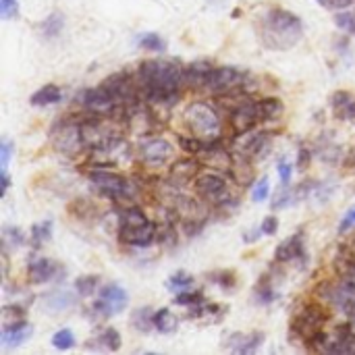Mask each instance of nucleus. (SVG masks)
Returning a JSON list of instances; mask_svg holds the SVG:
<instances>
[{
  "instance_id": "f257e3e1",
  "label": "nucleus",
  "mask_w": 355,
  "mask_h": 355,
  "mask_svg": "<svg viewBox=\"0 0 355 355\" xmlns=\"http://www.w3.org/2000/svg\"><path fill=\"white\" fill-rule=\"evenodd\" d=\"M135 79L152 110H168L179 100V89L185 83V69L168 60H146L139 64Z\"/></svg>"
},
{
  "instance_id": "f03ea898",
  "label": "nucleus",
  "mask_w": 355,
  "mask_h": 355,
  "mask_svg": "<svg viewBox=\"0 0 355 355\" xmlns=\"http://www.w3.org/2000/svg\"><path fill=\"white\" fill-rule=\"evenodd\" d=\"M258 37L268 50H291L304 35V23L297 15L285 8H268L256 25Z\"/></svg>"
},
{
  "instance_id": "7ed1b4c3",
  "label": "nucleus",
  "mask_w": 355,
  "mask_h": 355,
  "mask_svg": "<svg viewBox=\"0 0 355 355\" xmlns=\"http://www.w3.org/2000/svg\"><path fill=\"white\" fill-rule=\"evenodd\" d=\"M119 239L133 248H148L158 239V225L137 206H127L119 214Z\"/></svg>"
},
{
  "instance_id": "20e7f679",
  "label": "nucleus",
  "mask_w": 355,
  "mask_h": 355,
  "mask_svg": "<svg viewBox=\"0 0 355 355\" xmlns=\"http://www.w3.org/2000/svg\"><path fill=\"white\" fill-rule=\"evenodd\" d=\"M89 181L102 196H106V198H110L114 202H131L139 193L137 185L131 179H127L123 175H116L112 171H106L104 166L92 168L89 171Z\"/></svg>"
},
{
  "instance_id": "39448f33",
  "label": "nucleus",
  "mask_w": 355,
  "mask_h": 355,
  "mask_svg": "<svg viewBox=\"0 0 355 355\" xmlns=\"http://www.w3.org/2000/svg\"><path fill=\"white\" fill-rule=\"evenodd\" d=\"M183 121L189 127V131L200 139H218L220 135V127H223L220 116L206 102L189 104L183 112Z\"/></svg>"
},
{
  "instance_id": "423d86ee",
  "label": "nucleus",
  "mask_w": 355,
  "mask_h": 355,
  "mask_svg": "<svg viewBox=\"0 0 355 355\" xmlns=\"http://www.w3.org/2000/svg\"><path fill=\"white\" fill-rule=\"evenodd\" d=\"M196 191L198 196L216 208H231L235 206V198L233 191L229 187V181L223 177L220 171H208V173H200L196 177Z\"/></svg>"
},
{
  "instance_id": "0eeeda50",
  "label": "nucleus",
  "mask_w": 355,
  "mask_h": 355,
  "mask_svg": "<svg viewBox=\"0 0 355 355\" xmlns=\"http://www.w3.org/2000/svg\"><path fill=\"white\" fill-rule=\"evenodd\" d=\"M79 104L83 110H87L94 116H112L119 110L125 112V108L121 106V102L116 100V96L102 83L100 87H87L79 94Z\"/></svg>"
},
{
  "instance_id": "6e6552de",
  "label": "nucleus",
  "mask_w": 355,
  "mask_h": 355,
  "mask_svg": "<svg viewBox=\"0 0 355 355\" xmlns=\"http://www.w3.org/2000/svg\"><path fill=\"white\" fill-rule=\"evenodd\" d=\"M50 139L60 154L71 158L77 156L85 148L81 139V121H73V119L56 121V125L50 131Z\"/></svg>"
},
{
  "instance_id": "1a4fd4ad",
  "label": "nucleus",
  "mask_w": 355,
  "mask_h": 355,
  "mask_svg": "<svg viewBox=\"0 0 355 355\" xmlns=\"http://www.w3.org/2000/svg\"><path fill=\"white\" fill-rule=\"evenodd\" d=\"M324 322H327V312L322 310V306L318 304H308L302 308V312L295 316L293 320V333L306 341V343H312L324 329Z\"/></svg>"
},
{
  "instance_id": "9d476101",
  "label": "nucleus",
  "mask_w": 355,
  "mask_h": 355,
  "mask_svg": "<svg viewBox=\"0 0 355 355\" xmlns=\"http://www.w3.org/2000/svg\"><path fill=\"white\" fill-rule=\"evenodd\" d=\"M248 81V73L233 69V67H214L210 71V77L206 81V92H212L216 96H227V94H237L243 89Z\"/></svg>"
},
{
  "instance_id": "9b49d317",
  "label": "nucleus",
  "mask_w": 355,
  "mask_h": 355,
  "mask_svg": "<svg viewBox=\"0 0 355 355\" xmlns=\"http://www.w3.org/2000/svg\"><path fill=\"white\" fill-rule=\"evenodd\" d=\"M129 304V297H127V291L119 285H106L100 289V297L98 302L94 304V312L102 318H110L114 314H121L125 312Z\"/></svg>"
},
{
  "instance_id": "f8f14e48",
  "label": "nucleus",
  "mask_w": 355,
  "mask_h": 355,
  "mask_svg": "<svg viewBox=\"0 0 355 355\" xmlns=\"http://www.w3.org/2000/svg\"><path fill=\"white\" fill-rule=\"evenodd\" d=\"M175 156V148L162 137H144L139 144V158L146 166H162Z\"/></svg>"
},
{
  "instance_id": "ddd939ff",
  "label": "nucleus",
  "mask_w": 355,
  "mask_h": 355,
  "mask_svg": "<svg viewBox=\"0 0 355 355\" xmlns=\"http://www.w3.org/2000/svg\"><path fill=\"white\" fill-rule=\"evenodd\" d=\"M200 162L212 171H220V173H229L233 168V156L225 150V146L218 139H206L204 148L198 154Z\"/></svg>"
},
{
  "instance_id": "4468645a",
  "label": "nucleus",
  "mask_w": 355,
  "mask_h": 355,
  "mask_svg": "<svg viewBox=\"0 0 355 355\" xmlns=\"http://www.w3.org/2000/svg\"><path fill=\"white\" fill-rule=\"evenodd\" d=\"M256 123H260V112H258V102L252 100H239L233 110H231V127L235 135H245L250 133Z\"/></svg>"
},
{
  "instance_id": "2eb2a0df",
  "label": "nucleus",
  "mask_w": 355,
  "mask_h": 355,
  "mask_svg": "<svg viewBox=\"0 0 355 355\" xmlns=\"http://www.w3.org/2000/svg\"><path fill=\"white\" fill-rule=\"evenodd\" d=\"M60 268L48 260V258H42V256H31L29 262H27V272H29V281L35 283V285H42V283H48L52 279H56V272Z\"/></svg>"
},
{
  "instance_id": "dca6fc26",
  "label": "nucleus",
  "mask_w": 355,
  "mask_h": 355,
  "mask_svg": "<svg viewBox=\"0 0 355 355\" xmlns=\"http://www.w3.org/2000/svg\"><path fill=\"white\" fill-rule=\"evenodd\" d=\"M200 166H202V162L198 156L196 158H179L171 166V179L177 181L179 185L187 183L189 179H196L200 175Z\"/></svg>"
},
{
  "instance_id": "f3484780",
  "label": "nucleus",
  "mask_w": 355,
  "mask_h": 355,
  "mask_svg": "<svg viewBox=\"0 0 355 355\" xmlns=\"http://www.w3.org/2000/svg\"><path fill=\"white\" fill-rule=\"evenodd\" d=\"M212 69H214V67H212L208 60L191 62L189 67H185V85H189V87H193V89H204Z\"/></svg>"
},
{
  "instance_id": "a211bd4d",
  "label": "nucleus",
  "mask_w": 355,
  "mask_h": 355,
  "mask_svg": "<svg viewBox=\"0 0 355 355\" xmlns=\"http://www.w3.org/2000/svg\"><path fill=\"white\" fill-rule=\"evenodd\" d=\"M270 146H272V135L270 133H258L241 148V152L237 156H245L250 160H260L266 156Z\"/></svg>"
},
{
  "instance_id": "6ab92c4d",
  "label": "nucleus",
  "mask_w": 355,
  "mask_h": 355,
  "mask_svg": "<svg viewBox=\"0 0 355 355\" xmlns=\"http://www.w3.org/2000/svg\"><path fill=\"white\" fill-rule=\"evenodd\" d=\"M302 256H304V237L302 235H293V237L285 239L275 252L277 262H293Z\"/></svg>"
},
{
  "instance_id": "aec40b11",
  "label": "nucleus",
  "mask_w": 355,
  "mask_h": 355,
  "mask_svg": "<svg viewBox=\"0 0 355 355\" xmlns=\"http://www.w3.org/2000/svg\"><path fill=\"white\" fill-rule=\"evenodd\" d=\"M262 343V335L260 333H252V335H241V333H235L229 337L227 341V347L233 349L235 354H254Z\"/></svg>"
},
{
  "instance_id": "412c9836",
  "label": "nucleus",
  "mask_w": 355,
  "mask_h": 355,
  "mask_svg": "<svg viewBox=\"0 0 355 355\" xmlns=\"http://www.w3.org/2000/svg\"><path fill=\"white\" fill-rule=\"evenodd\" d=\"M31 333H33V331H31V327H29L27 322H25V324H19V327L2 329V333H0V345H2L4 349L19 347V345H23V343L29 339Z\"/></svg>"
},
{
  "instance_id": "4be33fe9",
  "label": "nucleus",
  "mask_w": 355,
  "mask_h": 355,
  "mask_svg": "<svg viewBox=\"0 0 355 355\" xmlns=\"http://www.w3.org/2000/svg\"><path fill=\"white\" fill-rule=\"evenodd\" d=\"M71 306H75V295L71 291H52V293H46L44 295V310L46 312H52V314H58V312H64L69 310Z\"/></svg>"
},
{
  "instance_id": "5701e85b",
  "label": "nucleus",
  "mask_w": 355,
  "mask_h": 355,
  "mask_svg": "<svg viewBox=\"0 0 355 355\" xmlns=\"http://www.w3.org/2000/svg\"><path fill=\"white\" fill-rule=\"evenodd\" d=\"M62 100V92H60V87L58 85H44V87H40L31 98H29V102L33 104V106H52V104H58Z\"/></svg>"
},
{
  "instance_id": "b1692460",
  "label": "nucleus",
  "mask_w": 355,
  "mask_h": 355,
  "mask_svg": "<svg viewBox=\"0 0 355 355\" xmlns=\"http://www.w3.org/2000/svg\"><path fill=\"white\" fill-rule=\"evenodd\" d=\"M154 329L162 335H173L179 329V318L171 310L162 308V310L154 312Z\"/></svg>"
},
{
  "instance_id": "393cba45",
  "label": "nucleus",
  "mask_w": 355,
  "mask_h": 355,
  "mask_svg": "<svg viewBox=\"0 0 355 355\" xmlns=\"http://www.w3.org/2000/svg\"><path fill=\"white\" fill-rule=\"evenodd\" d=\"M62 29H64V17H62L60 12H52L50 17H46V19L40 23V33H42L46 40L58 37Z\"/></svg>"
},
{
  "instance_id": "a878e982",
  "label": "nucleus",
  "mask_w": 355,
  "mask_h": 355,
  "mask_svg": "<svg viewBox=\"0 0 355 355\" xmlns=\"http://www.w3.org/2000/svg\"><path fill=\"white\" fill-rule=\"evenodd\" d=\"M87 347L116 352V349H121V335L116 329H106L100 333V337H96V343H87Z\"/></svg>"
},
{
  "instance_id": "bb28decb",
  "label": "nucleus",
  "mask_w": 355,
  "mask_h": 355,
  "mask_svg": "<svg viewBox=\"0 0 355 355\" xmlns=\"http://www.w3.org/2000/svg\"><path fill=\"white\" fill-rule=\"evenodd\" d=\"M2 329H10V327H19V324H25V308L21 306H15V304H8L2 308Z\"/></svg>"
},
{
  "instance_id": "cd10ccee",
  "label": "nucleus",
  "mask_w": 355,
  "mask_h": 355,
  "mask_svg": "<svg viewBox=\"0 0 355 355\" xmlns=\"http://www.w3.org/2000/svg\"><path fill=\"white\" fill-rule=\"evenodd\" d=\"M258 112H260V121H275L283 112V102L277 98H264L258 102Z\"/></svg>"
},
{
  "instance_id": "c85d7f7f",
  "label": "nucleus",
  "mask_w": 355,
  "mask_h": 355,
  "mask_svg": "<svg viewBox=\"0 0 355 355\" xmlns=\"http://www.w3.org/2000/svg\"><path fill=\"white\" fill-rule=\"evenodd\" d=\"M131 324L139 331V333H148L152 327H154V312L152 308L144 306V308H137L131 316Z\"/></svg>"
},
{
  "instance_id": "c756f323",
  "label": "nucleus",
  "mask_w": 355,
  "mask_h": 355,
  "mask_svg": "<svg viewBox=\"0 0 355 355\" xmlns=\"http://www.w3.org/2000/svg\"><path fill=\"white\" fill-rule=\"evenodd\" d=\"M100 287V277L98 275H83L75 281V289L81 297H89L98 291Z\"/></svg>"
},
{
  "instance_id": "7c9ffc66",
  "label": "nucleus",
  "mask_w": 355,
  "mask_h": 355,
  "mask_svg": "<svg viewBox=\"0 0 355 355\" xmlns=\"http://www.w3.org/2000/svg\"><path fill=\"white\" fill-rule=\"evenodd\" d=\"M52 237V220H44L31 227V243L33 248H42Z\"/></svg>"
},
{
  "instance_id": "2f4dec72",
  "label": "nucleus",
  "mask_w": 355,
  "mask_h": 355,
  "mask_svg": "<svg viewBox=\"0 0 355 355\" xmlns=\"http://www.w3.org/2000/svg\"><path fill=\"white\" fill-rule=\"evenodd\" d=\"M166 287L175 293H183L187 289H193V277H189L187 272H175L168 281Z\"/></svg>"
},
{
  "instance_id": "473e14b6",
  "label": "nucleus",
  "mask_w": 355,
  "mask_h": 355,
  "mask_svg": "<svg viewBox=\"0 0 355 355\" xmlns=\"http://www.w3.org/2000/svg\"><path fill=\"white\" fill-rule=\"evenodd\" d=\"M52 345L58 349V352H67V349H73L75 347V335L71 329H60L52 335Z\"/></svg>"
},
{
  "instance_id": "72a5a7b5",
  "label": "nucleus",
  "mask_w": 355,
  "mask_h": 355,
  "mask_svg": "<svg viewBox=\"0 0 355 355\" xmlns=\"http://www.w3.org/2000/svg\"><path fill=\"white\" fill-rule=\"evenodd\" d=\"M137 44L150 52H164L166 50V42L158 33H144V35H139Z\"/></svg>"
},
{
  "instance_id": "f704fd0d",
  "label": "nucleus",
  "mask_w": 355,
  "mask_h": 355,
  "mask_svg": "<svg viewBox=\"0 0 355 355\" xmlns=\"http://www.w3.org/2000/svg\"><path fill=\"white\" fill-rule=\"evenodd\" d=\"M175 304H177V306H185V308L193 310V308H200V306L204 304V297H202V293H200V291L187 289V291H183V293H177Z\"/></svg>"
},
{
  "instance_id": "c9c22d12",
  "label": "nucleus",
  "mask_w": 355,
  "mask_h": 355,
  "mask_svg": "<svg viewBox=\"0 0 355 355\" xmlns=\"http://www.w3.org/2000/svg\"><path fill=\"white\" fill-rule=\"evenodd\" d=\"M335 23H337V27L343 29L345 33H349V35H354L355 33V12H352V10L339 12V15L335 17Z\"/></svg>"
},
{
  "instance_id": "e433bc0d",
  "label": "nucleus",
  "mask_w": 355,
  "mask_h": 355,
  "mask_svg": "<svg viewBox=\"0 0 355 355\" xmlns=\"http://www.w3.org/2000/svg\"><path fill=\"white\" fill-rule=\"evenodd\" d=\"M268 193H270L268 177H262V179L254 185V189H252V200H254V202H264V200L268 198Z\"/></svg>"
},
{
  "instance_id": "4c0bfd02",
  "label": "nucleus",
  "mask_w": 355,
  "mask_h": 355,
  "mask_svg": "<svg viewBox=\"0 0 355 355\" xmlns=\"http://www.w3.org/2000/svg\"><path fill=\"white\" fill-rule=\"evenodd\" d=\"M19 15V0H0V17L4 21Z\"/></svg>"
},
{
  "instance_id": "58836bf2",
  "label": "nucleus",
  "mask_w": 355,
  "mask_h": 355,
  "mask_svg": "<svg viewBox=\"0 0 355 355\" xmlns=\"http://www.w3.org/2000/svg\"><path fill=\"white\" fill-rule=\"evenodd\" d=\"M4 243H10L15 248H21L25 243V235L19 229H15V227H6L4 229Z\"/></svg>"
},
{
  "instance_id": "ea45409f",
  "label": "nucleus",
  "mask_w": 355,
  "mask_h": 355,
  "mask_svg": "<svg viewBox=\"0 0 355 355\" xmlns=\"http://www.w3.org/2000/svg\"><path fill=\"white\" fill-rule=\"evenodd\" d=\"M354 100V96L349 94V92H337V94H333V98H331V104H333V108H335V112H339V110H343L349 102Z\"/></svg>"
},
{
  "instance_id": "a19ab883",
  "label": "nucleus",
  "mask_w": 355,
  "mask_h": 355,
  "mask_svg": "<svg viewBox=\"0 0 355 355\" xmlns=\"http://www.w3.org/2000/svg\"><path fill=\"white\" fill-rule=\"evenodd\" d=\"M279 179H281V183H283V187H287L289 185V181H291V175H293V166H291V162L289 160H279Z\"/></svg>"
},
{
  "instance_id": "79ce46f5",
  "label": "nucleus",
  "mask_w": 355,
  "mask_h": 355,
  "mask_svg": "<svg viewBox=\"0 0 355 355\" xmlns=\"http://www.w3.org/2000/svg\"><path fill=\"white\" fill-rule=\"evenodd\" d=\"M212 281L214 283H218L225 291H231L233 287H235V277L231 275V272H218V275H212Z\"/></svg>"
},
{
  "instance_id": "37998d69",
  "label": "nucleus",
  "mask_w": 355,
  "mask_h": 355,
  "mask_svg": "<svg viewBox=\"0 0 355 355\" xmlns=\"http://www.w3.org/2000/svg\"><path fill=\"white\" fill-rule=\"evenodd\" d=\"M10 154H12V144L8 139H2L0 141V164H2V171H8Z\"/></svg>"
},
{
  "instance_id": "c03bdc74",
  "label": "nucleus",
  "mask_w": 355,
  "mask_h": 355,
  "mask_svg": "<svg viewBox=\"0 0 355 355\" xmlns=\"http://www.w3.org/2000/svg\"><path fill=\"white\" fill-rule=\"evenodd\" d=\"M316 2L327 10H345L347 6L354 4V0H316Z\"/></svg>"
},
{
  "instance_id": "a18cd8bd",
  "label": "nucleus",
  "mask_w": 355,
  "mask_h": 355,
  "mask_svg": "<svg viewBox=\"0 0 355 355\" xmlns=\"http://www.w3.org/2000/svg\"><path fill=\"white\" fill-rule=\"evenodd\" d=\"M341 279H343V281H347V283H352V285L355 287V260L354 258L345 260V264L341 266Z\"/></svg>"
},
{
  "instance_id": "49530a36",
  "label": "nucleus",
  "mask_w": 355,
  "mask_h": 355,
  "mask_svg": "<svg viewBox=\"0 0 355 355\" xmlns=\"http://www.w3.org/2000/svg\"><path fill=\"white\" fill-rule=\"evenodd\" d=\"M262 233L264 235H275L277 233V229H279V220L275 218V216H266L264 220H262Z\"/></svg>"
},
{
  "instance_id": "de8ad7c7",
  "label": "nucleus",
  "mask_w": 355,
  "mask_h": 355,
  "mask_svg": "<svg viewBox=\"0 0 355 355\" xmlns=\"http://www.w3.org/2000/svg\"><path fill=\"white\" fill-rule=\"evenodd\" d=\"M256 297H258V302H260V304H270L277 295L272 293V289H270V287H258Z\"/></svg>"
},
{
  "instance_id": "09e8293b",
  "label": "nucleus",
  "mask_w": 355,
  "mask_h": 355,
  "mask_svg": "<svg viewBox=\"0 0 355 355\" xmlns=\"http://www.w3.org/2000/svg\"><path fill=\"white\" fill-rule=\"evenodd\" d=\"M355 227V208L354 210H349L347 214H345V218L341 220V225H339V233H347L349 229H354Z\"/></svg>"
},
{
  "instance_id": "8fccbe9b",
  "label": "nucleus",
  "mask_w": 355,
  "mask_h": 355,
  "mask_svg": "<svg viewBox=\"0 0 355 355\" xmlns=\"http://www.w3.org/2000/svg\"><path fill=\"white\" fill-rule=\"evenodd\" d=\"M310 162H312V152L308 148H302L300 150V156H297V166L300 168H308Z\"/></svg>"
},
{
  "instance_id": "3c124183",
  "label": "nucleus",
  "mask_w": 355,
  "mask_h": 355,
  "mask_svg": "<svg viewBox=\"0 0 355 355\" xmlns=\"http://www.w3.org/2000/svg\"><path fill=\"white\" fill-rule=\"evenodd\" d=\"M0 175H2V191H0V196L4 198L6 191H8V185H10V181H8V171H0Z\"/></svg>"
},
{
  "instance_id": "603ef678",
  "label": "nucleus",
  "mask_w": 355,
  "mask_h": 355,
  "mask_svg": "<svg viewBox=\"0 0 355 355\" xmlns=\"http://www.w3.org/2000/svg\"><path fill=\"white\" fill-rule=\"evenodd\" d=\"M345 166H349V168H354L355 171V148L347 154V158H345Z\"/></svg>"
},
{
  "instance_id": "864d4df0",
  "label": "nucleus",
  "mask_w": 355,
  "mask_h": 355,
  "mask_svg": "<svg viewBox=\"0 0 355 355\" xmlns=\"http://www.w3.org/2000/svg\"><path fill=\"white\" fill-rule=\"evenodd\" d=\"M260 235H262V229H260V231H252V233H248V235H245V241H248V243H250V241H256Z\"/></svg>"
},
{
  "instance_id": "5fc2aeb1",
  "label": "nucleus",
  "mask_w": 355,
  "mask_h": 355,
  "mask_svg": "<svg viewBox=\"0 0 355 355\" xmlns=\"http://www.w3.org/2000/svg\"><path fill=\"white\" fill-rule=\"evenodd\" d=\"M345 329H347L352 335H355V314H352V316H349V322L345 324Z\"/></svg>"
}]
</instances>
